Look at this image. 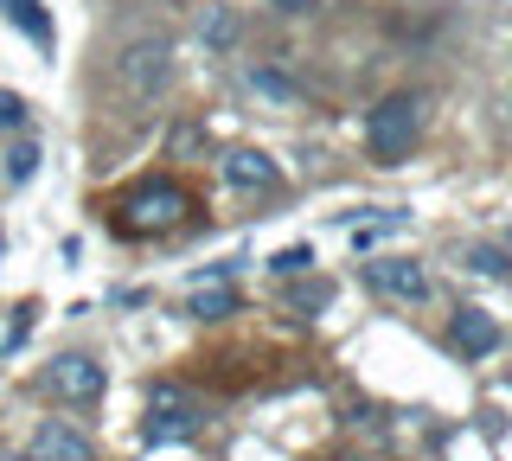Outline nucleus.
<instances>
[{"mask_svg": "<svg viewBox=\"0 0 512 461\" xmlns=\"http://www.w3.org/2000/svg\"><path fill=\"white\" fill-rule=\"evenodd\" d=\"M410 141H416V97H384L372 116H365V148H372L384 167L404 161Z\"/></svg>", "mask_w": 512, "mask_h": 461, "instance_id": "nucleus-1", "label": "nucleus"}, {"mask_svg": "<svg viewBox=\"0 0 512 461\" xmlns=\"http://www.w3.org/2000/svg\"><path fill=\"white\" fill-rule=\"evenodd\" d=\"M103 385H109V372L90 353H58L52 365H45V391L64 397V404H96Z\"/></svg>", "mask_w": 512, "mask_h": 461, "instance_id": "nucleus-2", "label": "nucleus"}, {"mask_svg": "<svg viewBox=\"0 0 512 461\" xmlns=\"http://www.w3.org/2000/svg\"><path fill=\"white\" fill-rule=\"evenodd\" d=\"M180 218H186V193H180L173 180L141 186V193L122 205V225H128V231H167V225H180Z\"/></svg>", "mask_w": 512, "mask_h": 461, "instance_id": "nucleus-3", "label": "nucleus"}, {"mask_svg": "<svg viewBox=\"0 0 512 461\" xmlns=\"http://www.w3.org/2000/svg\"><path fill=\"white\" fill-rule=\"evenodd\" d=\"M192 429H199V410H192L180 391L160 385L154 404H148V429H141V436H148V442H186Z\"/></svg>", "mask_w": 512, "mask_h": 461, "instance_id": "nucleus-4", "label": "nucleus"}, {"mask_svg": "<svg viewBox=\"0 0 512 461\" xmlns=\"http://www.w3.org/2000/svg\"><path fill=\"white\" fill-rule=\"evenodd\" d=\"M365 282H372L378 295H397V301H423V295H429L423 263H410V257H378V263H365Z\"/></svg>", "mask_w": 512, "mask_h": 461, "instance_id": "nucleus-5", "label": "nucleus"}, {"mask_svg": "<svg viewBox=\"0 0 512 461\" xmlns=\"http://www.w3.org/2000/svg\"><path fill=\"white\" fill-rule=\"evenodd\" d=\"M26 461H90V442H84V429H71V423H39L32 429V442H26Z\"/></svg>", "mask_w": 512, "mask_h": 461, "instance_id": "nucleus-6", "label": "nucleus"}, {"mask_svg": "<svg viewBox=\"0 0 512 461\" xmlns=\"http://www.w3.org/2000/svg\"><path fill=\"white\" fill-rule=\"evenodd\" d=\"M224 180H231L237 193H269V186H282V167L269 161L263 148H231L224 154Z\"/></svg>", "mask_w": 512, "mask_h": 461, "instance_id": "nucleus-7", "label": "nucleus"}, {"mask_svg": "<svg viewBox=\"0 0 512 461\" xmlns=\"http://www.w3.org/2000/svg\"><path fill=\"white\" fill-rule=\"evenodd\" d=\"M167 45H128L122 52V84L135 90V97H154L160 84H167Z\"/></svg>", "mask_w": 512, "mask_h": 461, "instance_id": "nucleus-8", "label": "nucleus"}, {"mask_svg": "<svg viewBox=\"0 0 512 461\" xmlns=\"http://www.w3.org/2000/svg\"><path fill=\"white\" fill-rule=\"evenodd\" d=\"M455 346L468 359H487L493 346H500V321H493V314H480V308H461L455 314Z\"/></svg>", "mask_w": 512, "mask_h": 461, "instance_id": "nucleus-9", "label": "nucleus"}, {"mask_svg": "<svg viewBox=\"0 0 512 461\" xmlns=\"http://www.w3.org/2000/svg\"><path fill=\"white\" fill-rule=\"evenodd\" d=\"M186 308L199 314V321H224V314H237V289L224 276H212V282H199V289H192Z\"/></svg>", "mask_w": 512, "mask_h": 461, "instance_id": "nucleus-10", "label": "nucleus"}, {"mask_svg": "<svg viewBox=\"0 0 512 461\" xmlns=\"http://www.w3.org/2000/svg\"><path fill=\"white\" fill-rule=\"evenodd\" d=\"M7 13H13V26H20V33H32V45H52V20H45L39 0H7Z\"/></svg>", "mask_w": 512, "mask_h": 461, "instance_id": "nucleus-11", "label": "nucleus"}, {"mask_svg": "<svg viewBox=\"0 0 512 461\" xmlns=\"http://www.w3.org/2000/svg\"><path fill=\"white\" fill-rule=\"evenodd\" d=\"M39 173V141H13V154H7V180L20 186V180H32Z\"/></svg>", "mask_w": 512, "mask_h": 461, "instance_id": "nucleus-12", "label": "nucleus"}, {"mask_svg": "<svg viewBox=\"0 0 512 461\" xmlns=\"http://www.w3.org/2000/svg\"><path fill=\"white\" fill-rule=\"evenodd\" d=\"M308 263H314V250H308V244H295V250H282V257L269 263V269H276V276H301Z\"/></svg>", "mask_w": 512, "mask_h": 461, "instance_id": "nucleus-13", "label": "nucleus"}, {"mask_svg": "<svg viewBox=\"0 0 512 461\" xmlns=\"http://www.w3.org/2000/svg\"><path fill=\"white\" fill-rule=\"evenodd\" d=\"M250 84L263 90V97H282V103L295 97V84H288V77H276V71H250Z\"/></svg>", "mask_w": 512, "mask_h": 461, "instance_id": "nucleus-14", "label": "nucleus"}, {"mask_svg": "<svg viewBox=\"0 0 512 461\" xmlns=\"http://www.w3.org/2000/svg\"><path fill=\"white\" fill-rule=\"evenodd\" d=\"M468 263L480 269V276H506V269H512V263L500 257V250H468Z\"/></svg>", "mask_w": 512, "mask_h": 461, "instance_id": "nucleus-15", "label": "nucleus"}, {"mask_svg": "<svg viewBox=\"0 0 512 461\" xmlns=\"http://www.w3.org/2000/svg\"><path fill=\"white\" fill-rule=\"evenodd\" d=\"M20 122H26V103L13 90H0V129H20Z\"/></svg>", "mask_w": 512, "mask_h": 461, "instance_id": "nucleus-16", "label": "nucleus"}, {"mask_svg": "<svg viewBox=\"0 0 512 461\" xmlns=\"http://www.w3.org/2000/svg\"><path fill=\"white\" fill-rule=\"evenodd\" d=\"M231 33H237L231 13H212V20H205V39H212V45H231Z\"/></svg>", "mask_w": 512, "mask_h": 461, "instance_id": "nucleus-17", "label": "nucleus"}, {"mask_svg": "<svg viewBox=\"0 0 512 461\" xmlns=\"http://www.w3.org/2000/svg\"><path fill=\"white\" fill-rule=\"evenodd\" d=\"M276 13H301V7H314V0H269Z\"/></svg>", "mask_w": 512, "mask_h": 461, "instance_id": "nucleus-18", "label": "nucleus"}, {"mask_svg": "<svg viewBox=\"0 0 512 461\" xmlns=\"http://www.w3.org/2000/svg\"><path fill=\"white\" fill-rule=\"evenodd\" d=\"M0 250H7V237H0Z\"/></svg>", "mask_w": 512, "mask_h": 461, "instance_id": "nucleus-19", "label": "nucleus"}]
</instances>
